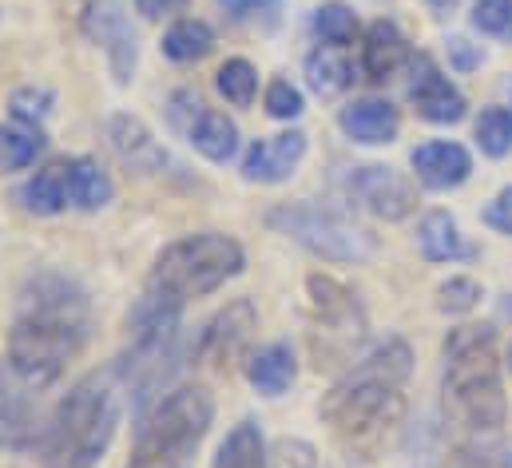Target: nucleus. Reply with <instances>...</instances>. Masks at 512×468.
<instances>
[{
	"label": "nucleus",
	"mask_w": 512,
	"mask_h": 468,
	"mask_svg": "<svg viewBox=\"0 0 512 468\" xmlns=\"http://www.w3.org/2000/svg\"><path fill=\"white\" fill-rule=\"evenodd\" d=\"M266 227L286 234L290 242H298L302 250L326 258V262H370L378 254V238L358 227L354 219H346L334 207H318V203H278L266 211Z\"/></svg>",
	"instance_id": "nucleus-8"
},
{
	"label": "nucleus",
	"mask_w": 512,
	"mask_h": 468,
	"mask_svg": "<svg viewBox=\"0 0 512 468\" xmlns=\"http://www.w3.org/2000/svg\"><path fill=\"white\" fill-rule=\"evenodd\" d=\"M409 104L425 123H461L465 119V96L461 88L429 60L417 56L413 60V80H409Z\"/></svg>",
	"instance_id": "nucleus-15"
},
{
	"label": "nucleus",
	"mask_w": 512,
	"mask_h": 468,
	"mask_svg": "<svg viewBox=\"0 0 512 468\" xmlns=\"http://www.w3.org/2000/svg\"><path fill=\"white\" fill-rule=\"evenodd\" d=\"M215 425V397L207 385L167 389L135 429L124 468H195V453Z\"/></svg>",
	"instance_id": "nucleus-6"
},
{
	"label": "nucleus",
	"mask_w": 512,
	"mask_h": 468,
	"mask_svg": "<svg viewBox=\"0 0 512 468\" xmlns=\"http://www.w3.org/2000/svg\"><path fill=\"white\" fill-rule=\"evenodd\" d=\"M112 199H116V183H112V175L92 155L68 159V207H76V211H100Z\"/></svg>",
	"instance_id": "nucleus-22"
},
{
	"label": "nucleus",
	"mask_w": 512,
	"mask_h": 468,
	"mask_svg": "<svg viewBox=\"0 0 512 468\" xmlns=\"http://www.w3.org/2000/svg\"><path fill=\"white\" fill-rule=\"evenodd\" d=\"M52 108H56V96L44 84H28V88L12 92V119H20L28 127H40L44 119L52 116Z\"/></svg>",
	"instance_id": "nucleus-32"
},
{
	"label": "nucleus",
	"mask_w": 512,
	"mask_h": 468,
	"mask_svg": "<svg viewBox=\"0 0 512 468\" xmlns=\"http://www.w3.org/2000/svg\"><path fill=\"white\" fill-rule=\"evenodd\" d=\"M306 131H282V135H266V139H255L243 155V175L251 183H286L298 163L306 159Z\"/></svg>",
	"instance_id": "nucleus-16"
},
{
	"label": "nucleus",
	"mask_w": 512,
	"mask_h": 468,
	"mask_svg": "<svg viewBox=\"0 0 512 468\" xmlns=\"http://www.w3.org/2000/svg\"><path fill=\"white\" fill-rule=\"evenodd\" d=\"M481 298H485V286L477 278H465V274L441 282V290H437V306L445 314H469L481 306Z\"/></svg>",
	"instance_id": "nucleus-33"
},
{
	"label": "nucleus",
	"mask_w": 512,
	"mask_h": 468,
	"mask_svg": "<svg viewBox=\"0 0 512 468\" xmlns=\"http://www.w3.org/2000/svg\"><path fill=\"white\" fill-rule=\"evenodd\" d=\"M183 306L159 302L151 294L139 298L135 314H131V346L116 365L120 385L131 393V405L139 409V417L163 397L167 381L175 377V369L183 365Z\"/></svg>",
	"instance_id": "nucleus-7"
},
{
	"label": "nucleus",
	"mask_w": 512,
	"mask_h": 468,
	"mask_svg": "<svg viewBox=\"0 0 512 468\" xmlns=\"http://www.w3.org/2000/svg\"><path fill=\"white\" fill-rule=\"evenodd\" d=\"M266 4H274V0H219V8H223L227 16H235V20L255 16L258 8H266Z\"/></svg>",
	"instance_id": "nucleus-40"
},
{
	"label": "nucleus",
	"mask_w": 512,
	"mask_h": 468,
	"mask_svg": "<svg viewBox=\"0 0 512 468\" xmlns=\"http://www.w3.org/2000/svg\"><path fill=\"white\" fill-rule=\"evenodd\" d=\"M509 96H512V84H509Z\"/></svg>",
	"instance_id": "nucleus-44"
},
{
	"label": "nucleus",
	"mask_w": 512,
	"mask_h": 468,
	"mask_svg": "<svg viewBox=\"0 0 512 468\" xmlns=\"http://www.w3.org/2000/svg\"><path fill=\"white\" fill-rule=\"evenodd\" d=\"M298 377V357L290 342H270L247 357V381L255 385L262 397H282Z\"/></svg>",
	"instance_id": "nucleus-21"
},
{
	"label": "nucleus",
	"mask_w": 512,
	"mask_h": 468,
	"mask_svg": "<svg viewBox=\"0 0 512 468\" xmlns=\"http://www.w3.org/2000/svg\"><path fill=\"white\" fill-rule=\"evenodd\" d=\"M255 330H258V310L251 298H235L227 310H219L203 334H199V361L215 365V369H231L239 361L251 357V342H255Z\"/></svg>",
	"instance_id": "nucleus-13"
},
{
	"label": "nucleus",
	"mask_w": 512,
	"mask_h": 468,
	"mask_svg": "<svg viewBox=\"0 0 512 468\" xmlns=\"http://www.w3.org/2000/svg\"><path fill=\"white\" fill-rule=\"evenodd\" d=\"M124 385L116 369H96L80 377L48 413L40 457L44 468H96L116 441L124 413Z\"/></svg>",
	"instance_id": "nucleus-4"
},
{
	"label": "nucleus",
	"mask_w": 512,
	"mask_h": 468,
	"mask_svg": "<svg viewBox=\"0 0 512 468\" xmlns=\"http://www.w3.org/2000/svg\"><path fill=\"white\" fill-rule=\"evenodd\" d=\"M409 163L417 171V183L429 191H453V187L469 183V175H473V155L453 139H429V143L413 147Z\"/></svg>",
	"instance_id": "nucleus-17"
},
{
	"label": "nucleus",
	"mask_w": 512,
	"mask_h": 468,
	"mask_svg": "<svg viewBox=\"0 0 512 468\" xmlns=\"http://www.w3.org/2000/svg\"><path fill=\"white\" fill-rule=\"evenodd\" d=\"M477 147L489 159H505L512 151V112L509 108H485L477 116Z\"/></svg>",
	"instance_id": "nucleus-31"
},
{
	"label": "nucleus",
	"mask_w": 512,
	"mask_h": 468,
	"mask_svg": "<svg viewBox=\"0 0 512 468\" xmlns=\"http://www.w3.org/2000/svg\"><path fill=\"white\" fill-rule=\"evenodd\" d=\"M92 334V298L64 270H36L16 294L12 326H8V365L48 389L60 381L68 361L88 346Z\"/></svg>",
	"instance_id": "nucleus-2"
},
{
	"label": "nucleus",
	"mask_w": 512,
	"mask_h": 468,
	"mask_svg": "<svg viewBox=\"0 0 512 468\" xmlns=\"http://www.w3.org/2000/svg\"><path fill=\"white\" fill-rule=\"evenodd\" d=\"M445 48H449V64H453L457 72H473V68L481 64V52H477L465 36H449V44H445Z\"/></svg>",
	"instance_id": "nucleus-39"
},
{
	"label": "nucleus",
	"mask_w": 512,
	"mask_h": 468,
	"mask_svg": "<svg viewBox=\"0 0 512 468\" xmlns=\"http://www.w3.org/2000/svg\"><path fill=\"white\" fill-rule=\"evenodd\" d=\"M44 389L24 381L8 357H0V453H28L44 437Z\"/></svg>",
	"instance_id": "nucleus-10"
},
{
	"label": "nucleus",
	"mask_w": 512,
	"mask_h": 468,
	"mask_svg": "<svg viewBox=\"0 0 512 468\" xmlns=\"http://www.w3.org/2000/svg\"><path fill=\"white\" fill-rule=\"evenodd\" d=\"M509 365H512V350H509Z\"/></svg>",
	"instance_id": "nucleus-43"
},
{
	"label": "nucleus",
	"mask_w": 512,
	"mask_h": 468,
	"mask_svg": "<svg viewBox=\"0 0 512 468\" xmlns=\"http://www.w3.org/2000/svg\"><path fill=\"white\" fill-rule=\"evenodd\" d=\"M171 123L183 131V139L207 159V163H231L239 155V127L227 112L207 108L195 92L171 96Z\"/></svg>",
	"instance_id": "nucleus-12"
},
{
	"label": "nucleus",
	"mask_w": 512,
	"mask_h": 468,
	"mask_svg": "<svg viewBox=\"0 0 512 468\" xmlns=\"http://www.w3.org/2000/svg\"><path fill=\"white\" fill-rule=\"evenodd\" d=\"M358 64H362L366 80L385 84L409 64V40L401 36V28L393 20H374L362 36V60Z\"/></svg>",
	"instance_id": "nucleus-18"
},
{
	"label": "nucleus",
	"mask_w": 512,
	"mask_h": 468,
	"mask_svg": "<svg viewBox=\"0 0 512 468\" xmlns=\"http://www.w3.org/2000/svg\"><path fill=\"white\" fill-rule=\"evenodd\" d=\"M461 468H512V449L501 441H473L461 453Z\"/></svg>",
	"instance_id": "nucleus-36"
},
{
	"label": "nucleus",
	"mask_w": 512,
	"mask_h": 468,
	"mask_svg": "<svg viewBox=\"0 0 512 468\" xmlns=\"http://www.w3.org/2000/svg\"><path fill=\"white\" fill-rule=\"evenodd\" d=\"M211 48H215V28L207 20L183 16L163 32V56L175 64H195V60L211 56Z\"/></svg>",
	"instance_id": "nucleus-26"
},
{
	"label": "nucleus",
	"mask_w": 512,
	"mask_h": 468,
	"mask_svg": "<svg viewBox=\"0 0 512 468\" xmlns=\"http://www.w3.org/2000/svg\"><path fill=\"white\" fill-rule=\"evenodd\" d=\"M417 246L429 262H461L473 254V246L465 242V234L457 227V219L449 211H425L417 223Z\"/></svg>",
	"instance_id": "nucleus-23"
},
{
	"label": "nucleus",
	"mask_w": 512,
	"mask_h": 468,
	"mask_svg": "<svg viewBox=\"0 0 512 468\" xmlns=\"http://www.w3.org/2000/svg\"><path fill=\"white\" fill-rule=\"evenodd\" d=\"M40 151H44V135L36 127L0 123V175H12V171L32 167Z\"/></svg>",
	"instance_id": "nucleus-29"
},
{
	"label": "nucleus",
	"mask_w": 512,
	"mask_h": 468,
	"mask_svg": "<svg viewBox=\"0 0 512 468\" xmlns=\"http://www.w3.org/2000/svg\"><path fill=\"white\" fill-rule=\"evenodd\" d=\"M211 468H270V453H266V437L258 429V421H239L227 441L219 445Z\"/></svg>",
	"instance_id": "nucleus-25"
},
{
	"label": "nucleus",
	"mask_w": 512,
	"mask_h": 468,
	"mask_svg": "<svg viewBox=\"0 0 512 468\" xmlns=\"http://www.w3.org/2000/svg\"><path fill=\"white\" fill-rule=\"evenodd\" d=\"M485 223H489L493 231L512 234V187H505L501 195H493V203L485 207Z\"/></svg>",
	"instance_id": "nucleus-38"
},
{
	"label": "nucleus",
	"mask_w": 512,
	"mask_h": 468,
	"mask_svg": "<svg viewBox=\"0 0 512 468\" xmlns=\"http://www.w3.org/2000/svg\"><path fill=\"white\" fill-rule=\"evenodd\" d=\"M20 203L32 215H60V211H68V159H52L48 167H40L20 187Z\"/></svg>",
	"instance_id": "nucleus-24"
},
{
	"label": "nucleus",
	"mask_w": 512,
	"mask_h": 468,
	"mask_svg": "<svg viewBox=\"0 0 512 468\" xmlns=\"http://www.w3.org/2000/svg\"><path fill=\"white\" fill-rule=\"evenodd\" d=\"M441 357H445L441 393H445L449 417L477 437H497L509 417L497 330L477 322L453 326L441 342Z\"/></svg>",
	"instance_id": "nucleus-3"
},
{
	"label": "nucleus",
	"mask_w": 512,
	"mask_h": 468,
	"mask_svg": "<svg viewBox=\"0 0 512 468\" xmlns=\"http://www.w3.org/2000/svg\"><path fill=\"white\" fill-rule=\"evenodd\" d=\"M243 266H247V250L235 234H183L155 254L143 294L171 302V306H187L191 298H207V294L223 290L231 278L243 274Z\"/></svg>",
	"instance_id": "nucleus-5"
},
{
	"label": "nucleus",
	"mask_w": 512,
	"mask_h": 468,
	"mask_svg": "<svg viewBox=\"0 0 512 468\" xmlns=\"http://www.w3.org/2000/svg\"><path fill=\"white\" fill-rule=\"evenodd\" d=\"M306 80L318 96H338L354 84V64L342 56V48H330L322 44L318 52L306 56Z\"/></svg>",
	"instance_id": "nucleus-27"
},
{
	"label": "nucleus",
	"mask_w": 512,
	"mask_h": 468,
	"mask_svg": "<svg viewBox=\"0 0 512 468\" xmlns=\"http://www.w3.org/2000/svg\"><path fill=\"white\" fill-rule=\"evenodd\" d=\"M108 139H112V147L128 159L131 167H139V171L171 167V155L159 147V139L147 131V123H143L139 116H112V123H108Z\"/></svg>",
	"instance_id": "nucleus-20"
},
{
	"label": "nucleus",
	"mask_w": 512,
	"mask_h": 468,
	"mask_svg": "<svg viewBox=\"0 0 512 468\" xmlns=\"http://www.w3.org/2000/svg\"><path fill=\"white\" fill-rule=\"evenodd\" d=\"M84 32L104 52L108 72L116 84H131L139 68V36L131 24L128 8L120 0H88L84 8Z\"/></svg>",
	"instance_id": "nucleus-11"
},
{
	"label": "nucleus",
	"mask_w": 512,
	"mask_h": 468,
	"mask_svg": "<svg viewBox=\"0 0 512 468\" xmlns=\"http://www.w3.org/2000/svg\"><path fill=\"white\" fill-rule=\"evenodd\" d=\"M274 468H318V453L310 441L298 437H282L274 445Z\"/></svg>",
	"instance_id": "nucleus-37"
},
{
	"label": "nucleus",
	"mask_w": 512,
	"mask_h": 468,
	"mask_svg": "<svg viewBox=\"0 0 512 468\" xmlns=\"http://www.w3.org/2000/svg\"><path fill=\"white\" fill-rule=\"evenodd\" d=\"M473 28L485 32V36H509L512 0H477L473 4Z\"/></svg>",
	"instance_id": "nucleus-35"
},
{
	"label": "nucleus",
	"mask_w": 512,
	"mask_h": 468,
	"mask_svg": "<svg viewBox=\"0 0 512 468\" xmlns=\"http://www.w3.org/2000/svg\"><path fill=\"white\" fill-rule=\"evenodd\" d=\"M409 377H413V350L401 338H385L330 385V393L318 405V417L346 461L370 465L385 457V449L405 425Z\"/></svg>",
	"instance_id": "nucleus-1"
},
{
	"label": "nucleus",
	"mask_w": 512,
	"mask_h": 468,
	"mask_svg": "<svg viewBox=\"0 0 512 468\" xmlns=\"http://www.w3.org/2000/svg\"><path fill=\"white\" fill-rule=\"evenodd\" d=\"M135 8H139L147 20H159V16L171 12V0H135Z\"/></svg>",
	"instance_id": "nucleus-41"
},
{
	"label": "nucleus",
	"mask_w": 512,
	"mask_h": 468,
	"mask_svg": "<svg viewBox=\"0 0 512 468\" xmlns=\"http://www.w3.org/2000/svg\"><path fill=\"white\" fill-rule=\"evenodd\" d=\"M215 88H219V96H223L227 104L251 108L258 96V68L251 60H243V56H231V60L215 72Z\"/></svg>",
	"instance_id": "nucleus-30"
},
{
	"label": "nucleus",
	"mask_w": 512,
	"mask_h": 468,
	"mask_svg": "<svg viewBox=\"0 0 512 468\" xmlns=\"http://www.w3.org/2000/svg\"><path fill=\"white\" fill-rule=\"evenodd\" d=\"M346 191H350V199H358L362 211H370L374 219H385V223H401V219H409L413 207H417L413 183H409L401 171L382 167V163L354 167L350 179H346Z\"/></svg>",
	"instance_id": "nucleus-14"
},
{
	"label": "nucleus",
	"mask_w": 512,
	"mask_h": 468,
	"mask_svg": "<svg viewBox=\"0 0 512 468\" xmlns=\"http://www.w3.org/2000/svg\"><path fill=\"white\" fill-rule=\"evenodd\" d=\"M306 310H310V338L322 346H314L318 353V369L326 365L330 353H346L350 346H358L366 338V310L362 302L330 274H310L306 278Z\"/></svg>",
	"instance_id": "nucleus-9"
},
{
	"label": "nucleus",
	"mask_w": 512,
	"mask_h": 468,
	"mask_svg": "<svg viewBox=\"0 0 512 468\" xmlns=\"http://www.w3.org/2000/svg\"><path fill=\"white\" fill-rule=\"evenodd\" d=\"M429 4H433V8H441V12H445V8H453V4H457V0H429Z\"/></svg>",
	"instance_id": "nucleus-42"
},
{
	"label": "nucleus",
	"mask_w": 512,
	"mask_h": 468,
	"mask_svg": "<svg viewBox=\"0 0 512 468\" xmlns=\"http://www.w3.org/2000/svg\"><path fill=\"white\" fill-rule=\"evenodd\" d=\"M342 131L346 139L362 143V147H382V143H393L397 131H401V112L389 104V100H378V96H366V100H354L342 108Z\"/></svg>",
	"instance_id": "nucleus-19"
},
{
	"label": "nucleus",
	"mask_w": 512,
	"mask_h": 468,
	"mask_svg": "<svg viewBox=\"0 0 512 468\" xmlns=\"http://www.w3.org/2000/svg\"><path fill=\"white\" fill-rule=\"evenodd\" d=\"M262 104H266V116L282 119V123H290V119H298L306 112V96H302V88L290 84V80H270Z\"/></svg>",
	"instance_id": "nucleus-34"
},
{
	"label": "nucleus",
	"mask_w": 512,
	"mask_h": 468,
	"mask_svg": "<svg viewBox=\"0 0 512 468\" xmlns=\"http://www.w3.org/2000/svg\"><path fill=\"white\" fill-rule=\"evenodd\" d=\"M314 32L330 48H350L358 40V12L346 0H326L314 8Z\"/></svg>",
	"instance_id": "nucleus-28"
}]
</instances>
